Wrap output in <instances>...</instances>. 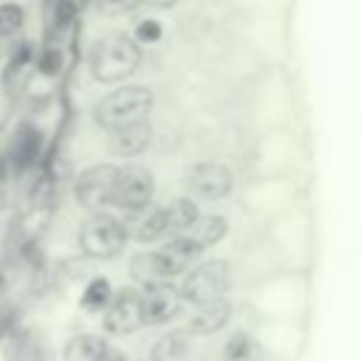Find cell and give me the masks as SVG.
Listing matches in <instances>:
<instances>
[{
    "label": "cell",
    "instance_id": "6da1fadb",
    "mask_svg": "<svg viewBox=\"0 0 361 361\" xmlns=\"http://www.w3.org/2000/svg\"><path fill=\"white\" fill-rule=\"evenodd\" d=\"M90 76L102 85H118L127 76H133L141 65V45L135 37L124 31H110L99 37L87 56Z\"/></svg>",
    "mask_w": 361,
    "mask_h": 361
},
{
    "label": "cell",
    "instance_id": "7a4b0ae2",
    "mask_svg": "<svg viewBox=\"0 0 361 361\" xmlns=\"http://www.w3.org/2000/svg\"><path fill=\"white\" fill-rule=\"evenodd\" d=\"M149 110H152V90L147 85H121L118 90L107 93L93 104V121L102 130L113 133L124 124L147 118Z\"/></svg>",
    "mask_w": 361,
    "mask_h": 361
},
{
    "label": "cell",
    "instance_id": "3957f363",
    "mask_svg": "<svg viewBox=\"0 0 361 361\" xmlns=\"http://www.w3.org/2000/svg\"><path fill=\"white\" fill-rule=\"evenodd\" d=\"M127 245V228L118 217L99 212L90 214L79 228V248L90 259H113Z\"/></svg>",
    "mask_w": 361,
    "mask_h": 361
},
{
    "label": "cell",
    "instance_id": "277c9868",
    "mask_svg": "<svg viewBox=\"0 0 361 361\" xmlns=\"http://www.w3.org/2000/svg\"><path fill=\"white\" fill-rule=\"evenodd\" d=\"M228 285H231V265L226 259H206V262H197L183 276L180 293H183V302L203 307V305L226 299Z\"/></svg>",
    "mask_w": 361,
    "mask_h": 361
},
{
    "label": "cell",
    "instance_id": "5b68a950",
    "mask_svg": "<svg viewBox=\"0 0 361 361\" xmlns=\"http://www.w3.org/2000/svg\"><path fill=\"white\" fill-rule=\"evenodd\" d=\"M118 169H121V166H116V164H110V161L93 164V166L82 169L79 178H76V186H73L76 203H79L82 209H87L90 214H99V212H104L107 206H113Z\"/></svg>",
    "mask_w": 361,
    "mask_h": 361
},
{
    "label": "cell",
    "instance_id": "8992f818",
    "mask_svg": "<svg viewBox=\"0 0 361 361\" xmlns=\"http://www.w3.org/2000/svg\"><path fill=\"white\" fill-rule=\"evenodd\" d=\"M155 195V178L141 164H127L118 169L113 206L121 212H144L152 203Z\"/></svg>",
    "mask_w": 361,
    "mask_h": 361
},
{
    "label": "cell",
    "instance_id": "52a82bcc",
    "mask_svg": "<svg viewBox=\"0 0 361 361\" xmlns=\"http://www.w3.org/2000/svg\"><path fill=\"white\" fill-rule=\"evenodd\" d=\"M102 324L107 333L113 336H130L138 327H144V302H141V290L135 288H121L116 290L110 307L102 313Z\"/></svg>",
    "mask_w": 361,
    "mask_h": 361
},
{
    "label": "cell",
    "instance_id": "ba28073f",
    "mask_svg": "<svg viewBox=\"0 0 361 361\" xmlns=\"http://www.w3.org/2000/svg\"><path fill=\"white\" fill-rule=\"evenodd\" d=\"M141 302H144L147 324H166V322L178 319V313L183 307V293L172 282H152V285H144Z\"/></svg>",
    "mask_w": 361,
    "mask_h": 361
},
{
    "label": "cell",
    "instance_id": "9c48e42d",
    "mask_svg": "<svg viewBox=\"0 0 361 361\" xmlns=\"http://www.w3.org/2000/svg\"><path fill=\"white\" fill-rule=\"evenodd\" d=\"M189 192L200 200H220L231 192V172L220 161H200L189 169Z\"/></svg>",
    "mask_w": 361,
    "mask_h": 361
},
{
    "label": "cell",
    "instance_id": "30bf717a",
    "mask_svg": "<svg viewBox=\"0 0 361 361\" xmlns=\"http://www.w3.org/2000/svg\"><path fill=\"white\" fill-rule=\"evenodd\" d=\"M149 141H152V124L147 118H141V121L113 130L107 135V149L116 158H135L149 147Z\"/></svg>",
    "mask_w": 361,
    "mask_h": 361
},
{
    "label": "cell",
    "instance_id": "8fae6325",
    "mask_svg": "<svg viewBox=\"0 0 361 361\" xmlns=\"http://www.w3.org/2000/svg\"><path fill=\"white\" fill-rule=\"evenodd\" d=\"M130 276L135 282H141V285H152V282H169L175 276V271H172L169 259L158 248V251H138V254H133Z\"/></svg>",
    "mask_w": 361,
    "mask_h": 361
},
{
    "label": "cell",
    "instance_id": "7c38bea8",
    "mask_svg": "<svg viewBox=\"0 0 361 361\" xmlns=\"http://www.w3.org/2000/svg\"><path fill=\"white\" fill-rule=\"evenodd\" d=\"M39 152H42V130L28 124V121L20 124L14 138H11V166L23 172V169L37 164Z\"/></svg>",
    "mask_w": 361,
    "mask_h": 361
},
{
    "label": "cell",
    "instance_id": "4fadbf2b",
    "mask_svg": "<svg viewBox=\"0 0 361 361\" xmlns=\"http://www.w3.org/2000/svg\"><path fill=\"white\" fill-rule=\"evenodd\" d=\"M231 319V302L228 299H220V302H212V305H203V307H195L186 330L192 336H212L217 330H223Z\"/></svg>",
    "mask_w": 361,
    "mask_h": 361
},
{
    "label": "cell",
    "instance_id": "5bb4252c",
    "mask_svg": "<svg viewBox=\"0 0 361 361\" xmlns=\"http://www.w3.org/2000/svg\"><path fill=\"white\" fill-rule=\"evenodd\" d=\"M161 254L169 259V265H172V271H175V276H178V274H189V271L197 265L203 248H200L189 234H175V237H169V240L161 245Z\"/></svg>",
    "mask_w": 361,
    "mask_h": 361
},
{
    "label": "cell",
    "instance_id": "9a60e30c",
    "mask_svg": "<svg viewBox=\"0 0 361 361\" xmlns=\"http://www.w3.org/2000/svg\"><path fill=\"white\" fill-rule=\"evenodd\" d=\"M189 350H192V333L186 327H178V330L164 333L152 344L149 361H183L189 355Z\"/></svg>",
    "mask_w": 361,
    "mask_h": 361
},
{
    "label": "cell",
    "instance_id": "2e32d148",
    "mask_svg": "<svg viewBox=\"0 0 361 361\" xmlns=\"http://www.w3.org/2000/svg\"><path fill=\"white\" fill-rule=\"evenodd\" d=\"M203 251L206 248H212V245H217L226 234H228V220L223 217V214H200L197 217V223L186 231Z\"/></svg>",
    "mask_w": 361,
    "mask_h": 361
},
{
    "label": "cell",
    "instance_id": "e0dca14e",
    "mask_svg": "<svg viewBox=\"0 0 361 361\" xmlns=\"http://www.w3.org/2000/svg\"><path fill=\"white\" fill-rule=\"evenodd\" d=\"M107 350H110V344L102 336L82 333L65 344V361H102Z\"/></svg>",
    "mask_w": 361,
    "mask_h": 361
},
{
    "label": "cell",
    "instance_id": "ac0fdd59",
    "mask_svg": "<svg viewBox=\"0 0 361 361\" xmlns=\"http://www.w3.org/2000/svg\"><path fill=\"white\" fill-rule=\"evenodd\" d=\"M113 296H116V293H113L110 279H104V276H93V279L85 285L79 305H82V310H87V313H104V310L110 307Z\"/></svg>",
    "mask_w": 361,
    "mask_h": 361
},
{
    "label": "cell",
    "instance_id": "d6986e66",
    "mask_svg": "<svg viewBox=\"0 0 361 361\" xmlns=\"http://www.w3.org/2000/svg\"><path fill=\"white\" fill-rule=\"evenodd\" d=\"M166 234H172V231H169L166 206L149 209V212L138 220V226H135V240H138V243H155V240H161V237H166Z\"/></svg>",
    "mask_w": 361,
    "mask_h": 361
},
{
    "label": "cell",
    "instance_id": "ffe728a7",
    "mask_svg": "<svg viewBox=\"0 0 361 361\" xmlns=\"http://www.w3.org/2000/svg\"><path fill=\"white\" fill-rule=\"evenodd\" d=\"M166 217H169V231L172 234H186L197 223L200 212H197V203L192 197H178L166 206Z\"/></svg>",
    "mask_w": 361,
    "mask_h": 361
},
{
    "label": "cell",
    "instance_id": "44dd1931",
    "mask_svg": "<svg viewBox=\"0 0 361 361\" xmlns=\"http://www.w3.org/2000/svg\"><path fill=\"white\" fill-rule=\"evenodd\" d=\"M25 23V11L20 3H0V39L14 37Z\"/></svg>",
    "mask_w": 361,
    "mask_h": 361
},
{
    "label": "cell",
    "instance_id": "7402d4cb",
    "mask_svg": "<svg viewBox=\"0 0 361 361\" xmlns=\"http://www.w3.org/2000/svg\"><path fill=\"white\" fill-rule=\"evenodd\" d=\"M251 350H254V344H251V336L248 333H234L231 338H228V344H226V361H243V358H248L251 355Z\"/></svg>",
    "mask_w": 361,
    "mask_h": 361
},
{
    "label": "cell",
    "instance_id": "603a6c76",
    "mask_svg": "<svg viewBox=\"0 0 361 361\" xmlns=\"http://www.w3.org/2000/svg\"><path fill=\"white\" fill-rule=\"evenodd\" d=\"M31 59H34V54H31V45L28 42H17V48L8 54V68H6V82L11 79V76H17L25 65H31Z\"/></svg>",
    "mask_w": 361,
    "mask_h": 361
},
{
    "label": "cell",
    "instance_id": "cb8c5ba5",
    "mask_svg": "<svg viewBox=\"0 0 361 361\" xmlns=\"http://www.w3.org/2000/svg\"><path fill=\"white\" fill-rule=\"evenodd\" d=\"M96 8L104 17H121V14H130V11L141 8V0H96Z\"/></svg>",
    "mask_w": 361,
    "mask_h": 361
},
{
    "label": "cell",
    "instance_id": "d4e9b609",
    "mask_svg": "<svg viewBox=\"0 0 361 361\" xmlns=\"http://www.w3.org/2000/svg\"><path fill=\"white\" fill-rule=\"evenodd\" d=\"M161 37H164V28H161L158 20H141V23L135 25V39H138V45H152V42H158Z\"/></svg>",
    "mask_w": 361,
    "mask_h": 361
},
{
    "label": "cell",
    "instance_id": "484cf974",
    "mask_svg": "<svg viewBox=\"0 0 361 361\" xmlns=\"http://www.w3.org/2000/svg\"><path fill=\"white\" fill-rule=\"evenodd\" d=\"M37 68H39L45 76H56V73L62 71V56H59V51H56V48H45V51L39 54V59H37Z\"/></svg>",
    "mask_w": 361,
    "mask_h": 361
},
{
    "label": "cell",
    "instance_id": "4316f807",
    "mask_svg": "<svg viewBox=\"0 0 361 361\" xmlns=\"http://www.w3.org/2000/svg\"><path fill=\"white\" fill-rule=\"evenodd\" d=\"M71 11H73V3H71V0H56V8H54V23L68 25Z\"/></svg>",
    "mask_w": 361,
    "mask_h": 361
},
{
    "label": "cell",
    "instance_id": "83f0119b",
    "mask_svg": "<svg viewBox=\"0 0 361 361\" xmlns=\"http://www.w3.org/2000/svg\"><path fill=\"white\" fill-rule=\"evenodd\" d=\"M178 0H141V6L147 8H172Z\"/></svg>",
    "mask_w": 361,
    "mask_h": 361
},
{
    "label": "cell",
    "instance_id": "f1b7e54d",
    "mask_svg": "<svg viewBox=\"0 0 361 361\" xmlns=\"http://www.w3.org/2000/svg\"><path fill=\"white\" fill-rule=\"evenodd\" d=\"M102 361H127V358H124V355H121L116 347H110V350L104 353V358H102Z\"/></svg>",
    "mask_w": 361,
    "mask_h": 361
},
{
    "label": "cell",
    "instance_id": "f546056e",
    "mask_svg": "<svg viewBox=\"0 0 361 361\" xmlns=\"http://www.w3.org/2000/svg\"><path fill=\"white\" fill-rule=\"evenodd\" d=\"M6 169H8V164L0 158V183H3V178H6Z\"/></svg>",
    "mask_w": 361,
    "mask_h": 361
},
{
    "label": "cell",
    "instance_id": "4dcf8cb0",
    "mask_svg": "<svg viewBox=\"0 0 361 361\" xmlns=\"http://www.w3.org/2000/svg\"><path fill=\"white\" fill-rule=\"evenodd\" d=\"M0 288H3V276H0Z\"/></svg>",
    "mask_w": 361,
    "mask_h": 361
}]
</instances>
